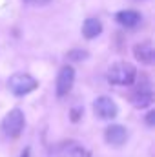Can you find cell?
Masks as SVG:
<instances>
[{
  "instance_id": "cell-1",
  "label": "cell",
  "mask_w": 155,
  "mask_h": 157,
  "mask_svg": "<svg viewBox=\"0 0 155 157\" xmlns=\"http://www.w3.org/2000/svg\"><path fill=\"white\" fill-rule=\"evenodd\" d=\"M137 78V70L130 62H115L108 70V80L115 86H131Z\"/></svg>"
},
{
  "instance_id": "cell-2",
  "label": "cell",
  "mask_w": 155,
  "mask_h": 157,
  "mask_svg": "<svg viewBox=\"0 0 155 157\" xmlns=\"http://www.w3.org/2000/svg\"><path fill=\"white\" fill-rule=\"evenodd\" d=\"M7 86H9V90H11L13 95L24 97V95L35 91L37 86H39V82H37V78L31 77L29 73H13L9 77V80H7Z\"/></svg>"
},
{
  "instance_id": "cell-3",
  "label": "cell",
  "mask_w": 155,
  "mask_h": 157,
  "mask_svg": "<svg viewBox=\"0 0 155 157\" xmlns=\"http://www.w3.org/2000/svg\"><path fill=\"white\" fill-rule=\"evenodd\" d=\"M24 124H26V121H24V113H22V110L13 108V110L4 117V121H2V132H4L7 137L17 139V137L22 133Z\"/></svg>"
},
{
  "instance_id": "cell-4",
  "label": "cell",
  "mask_w": 155,
  "mask_h": 157,
  "mask_svg": "<svg viewBox=\"0 0 155 157\" xmlns=\"http://www.w3.org/2000/svg\"><path fill=\"white\" fill-rule=\"evenodd\" d=\"M93 112L99 119H104V121H112L117 117L119 113V108H117L115 101L102 95V97H97L95 102H93Z\"/></svg>"
},
{
  "instance_id": "cell-5",
  "label": "cell",
  "mask_w": 155,
  "mask_h": 157,
  "mask_svg": "<svg viewBox=\"0 0 155 157\" xmlns=\"http://www.w3.org/2000/svg\"><path fill=\"white\" fill-rule=\"evenodd\" d=\"M73 82H75V70L71 66H62L59 75H57V95L59 97H66L71 88H73Z\"/></svg>"
},
{
  "instance_id": "cell-6",
  "label": "cell",
  "mask_w": 155,
  "mask_h": 157,
  "mask_svg": "<svg viewBox=\"0 0 155 157\" xmlns=\"http://www.w3.org/2000/svg\"><path fill=\"white\" fill-rule=\"evenodd\" d=\"M104 139H106V143L112 144V146H122V144L126 143V139H128V130H126L122 124H112V126L106 128Z\"/></svg>"
},
{
  "instance_id": "cell-7",
  "label": "cell",
  "mask_w": 155,
  "mask_h": 157,
  "mask_svg": "<svg viewBox=\"0 0 155 157\" xmlns=\"http://www.w3.org/2000/svg\"><path fill=\"white\" fill-rule=\"evenodd\" d=\"M133 55H135V59L141 62V64H146V66H150V64H153L155 60V49H153V44L150 42V40H146V42H141V44H137L135 48H133Z\"/></svg>"
},
{
  "instance_id": "cell-8",
  "label": "cell",
  "mask_w": 155,
  "mask_h": 157,
  "mask_svg": "<svg viewBox=\"0 0 155 157\" xmlns=\"http://www.w3.org/2000/svg\"><path fill=\"white\" fill-rule=\"evenodd\" d=\"M115 20L120 24V26H122V28L131 29V28H135V26H139V24H141L142 17H141V13H139V11H133V9H124V11H119V13H117Z\"/></svg>"
},
{
  "instance_id": "cell-9",
  "label": "cell",
  "mask_w": 155,
  "mask_h": 157,
  "mask_svg": "<svg viewBox=\"0 0 155 157\" xmlns=\"http://www.w3.org/2000/svg\"><path fill=\"white\" fill-rule=\"evenodd\" d=\"M131 104L135 106V108H148V106H152L153 104V91H152V88H150V84L146 86V88H141V90H137L135 93H133V97H131Z\"/></svg>"
},
{
  "instance_id": "cell-10",
  "label": "cell",
  "mask_w": 155,
  "mask_h": 157,
  "mask_svg": "<svg viewBox=\"0 0 155 157\" xmlns=\"http://www.w3.org/2000/svg\"><path fill=\"white\" fill-rule=\"evenodd\" d=\"M100 33H102V24H100L99 18H93L91 17V18H86L84 20V24H82V35L88 40L99 37Z\"/></svg>"
},
{
  "instance_id": "cell-11",
  "label": "cell",
  "mask_w": 155,
  "mask_h": 157,
  "mask_svg": "<svg viewBox=\"0 0 155 157\" xmlns=\"http://www.w3.org/2000/svg\"><path fill=\"white\" fill-rule=\"evenodd\" d=\"M62 155L64 157H91V154L84 146H80L78 143L70 141V143L62 144Z\"/></svg>"
},
{
  "instance_id": "cell-12",
  "label": "cell",
  "mask_w": 155,
  "mask_h": 157,
  "mask_svg": "<svg viewBox=\"0 0 155 157\" xmlns=\"http://www.w3.org/2000/svg\"><path fill=\"white\" fill-rule=\"evenodd\" d=\"M68 59L73 60V62H80V60L88 59V51H84V49H71V51H68Z\"/></svg>"
},
{
  "instance_id": "cell-13",
  "label": "cell",
  "mask_w": 155,
  "mask_h": 157,
  "mask_svg": "<svg viewBox=\"0 0 155 157\" xmlns=\"http://www.w3.org/2000/svg\"><path fill=\"white\" fill-rule=\"evenodd\" d=\"M146 122H148V126H153V124H155V112H150V113H148Z\"/></svg>"
},
{
  "instance_id": "cell-14",
  "label": "cell",
  "mask_w": 155,
  "mask_h": 157,
  "mask_svg": "<svg viewBox=\"0 0 155 157\" xmlns=\"http://www.w3.org/2000/svg\"><path fill=\"white\" fill-rule=\"evenodd\" d=\"M28 2H31V4H39V6H44V4H47V2H51V0H28Z\"/></svg>"
},
{
  "instance_id": "cell-15",
  "label": "cell",
  "mask_w": 155,
  "mask_h": 157,
  "mask_svg": "<svg viewBox=\"0 0 155 157\" xmlns=\"http://www.w3.org/2000/svg\"><path fill=\"white\" fill-rule=\"evenodd\" d=\"M20 157H29V148H26V150L20 154Z\"/></svg>"
}]
</instances>
